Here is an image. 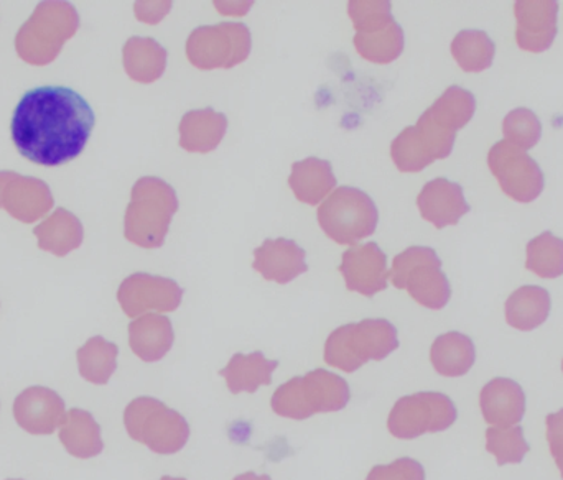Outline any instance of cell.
I'll return each mask as SVG.
<instances>
[{
	"instance_id": "cell-40",
	"label": "cell",
	"mask_w": 563,
	"mask_h": 480,
	"mask_svg": "<svg viewBox=\"0 0 563 480\" xmlns=\"http://www.w3.org/2000/svg\"><path fill=\"white\" fill-rule=\"evenodd\" d=\"M555 462H558V468H559V471H561L562 479H563V455L558 456V458H555Z\"/></svg>"
},
{
	"instance_id": "cell-13",
	"label": "cell",
	"mask_w": 563,
	"mask_h": 480,
	"mask_svg": "<svg viewBox=\"0 0 563 480\" xmlns=\"http://www.w3.org/2000/svg\"><path fill=\"white\" fill-rule=\"evenodd\" d=\"M488 167L501 190L518 203H532L545 188V177L534 158L503 141L493 145Z\"/></svg>"
},
{
	"instance_id": "cell-28",
	"label": "cell",
	"mask_w": 563,
	"mask_h": 480,
	"mask_svg": "<svg viewBox=\"0 0 563 480\" xmlns=\"http://www.w3.org/2000/svg\"><path fill=\"white\" fill-rule=\"evenodd\" d=\"M33 234L38 239V247L56 257H65L76 250L85 237L81 221L63 208L38 224Z\"/></svg>"
},
{
	"instance_id": "cell-25",
	"label": "cell",
	"mask_w": 563,
	"mask_h": 480,
	"mask_svg": "<svg viewBox=\"0 0 563 480\" xmlns=\"http://www.w3.org/2000/svg\"><path fill=\"white\" fill-rule=\"evenodd\" d=\"M59 439L69 455L91 459L102 453L101 426L86 410H69L59 426Z\"/></svg>"
},
{
	"instance_id": "cell-8",
	"label": "cell",
	"mask_w": 563,
	"mask_h": 480,
	"mask_svg": "<svg viewBox=\"0 0 563 480\" xmlns=\"http://www.w3.org/2000/svg\"><path fill=\"white\" fill-rule=\"evenodd\" d=\"M124 423L132 439L157 455H175L184 449L190 436V426L180 413L148 397L131 402L125 409Z\"/></svg>"
},
{
	"instance_id": "cell-36",
	"label": "cell",
	"mask_w": 563,
	"mask_h": 480,
	"mask_svg": "<svg viewBox=\"0 0 563 480\" xmlns=\"http://www.w3.org/2000/svg\"><path fill=\"white\" fill-rule=\"evenodd\" d=\"M503 134L506 142L521 148L531 150L542 137V124L531 109L518 108L509 112L503 122Z\"/></svg>"
},
{
	"instance_id": "cell-3",
	"label": "cell",
	"mask_w": 563,
	"mask_h": 480,
	"mask_svg": "<svg viewBox=\"0 0 563 480\" xmlns=\"http://www.w3.org/2000/svg\"><path fill=\"white\" fill-rule=\"evenodd\" d=\"M78 26V12L71 3L42 2L16 33V53L30 65H48Z\"/></svg>"
},
{
	"instance_id": "cell-2",
	"label": "cell",
	"mask_w": 563,
	"mask_h": 480,
	"mask_svg": "<svg viewBox=\"0 0 563 480\" xmlns=\"http://www.w3.org/2000/svg\"><path fill=\"white\" fill-rule=\"evenodd\" d=\"M177 211V193L167 181L141 178L132 188L131 203L125 211V239L142 248L162 247Z\"/></svg>"
},
{
	"instance_id": "cell-6",
	"label": "cell",
	"mask_w": 563,
	"mask_h": 480,
	"mask_svg": "<svg viewBox=\"0 0 563 480\" xmlns=\"http://www.w3.org/2000/svg\"><path fill=\"white\" fill-rule=\"evenodd\" d=\"M347 13L356 29L354 46L364 59L387 65L399 58L404 49V30L390 13V2L351 0Z\"/></svg>"
},
{
	"instance_id": "cell-12",
	"label": "cell",
	"mask_w": 563,
	"mask_h": 480,
	"mask_svg": "<svg viewBox=\"0 0 563 480\" xmlns=\"http://www.w3.org/2000/svg\"><path fill=\"white\" fill-rule=\"evenodd\" d=\"M459 418L452 399L439 392L404 397L389 416V429L396 438L413 439L426 433L445 432Z\"/></svg>"
},
{
	"instance_id": "cell-5",
	"label": "cell",
	"mask_w": 563,
	"mask_h": 480,
	"mask_svg": "<svg viewBox=\"0 0 563 480\" xmlns=\"http://www.w3.org/2000/svg\"><path fill=\"white\" fill-rule=\"evenodd\" d=\"M347 402L350 387L341 377L313 370L279 387L273 397V409L277 415L305 420L318 412L343 410Z\"/></svg>"
},
{
	"instance_id": "cell-11",
	"label": "cell",
	"mask_w": 563,
	"mask_h": 480,
	"mask_svg": "<svg viewBox=\"0 0 563 480\" xmlns=\"http://www.w3.org/2000/svg\"><path fill=\"white\" fill-rule=\"evenodd\" d=\"M456 132L437 124L423 112L413 127L404 129L390 145V157L402 174H419L452 154Z\"/></svg>"
},
{
	"instance_id": "cell-9",
	"label": "cell",
	"mask_w": 563,
	"mask_h": 480,
	"mask_svg": "<svg viewBox=\"0 0 563 480\" xmlns=\"http://www.w3.org/2000/svg\"><path fill=\"white\" fill-rule=\"evenodd\" d=\"M379 221L376 204L364 191L341 187L318 208V223L331 241L354 245L374 234Z\"/></svg>"
},
{
	"instance_id": "cell-18",
	"label": "cell",
	"mask_w": 563,
	"mask_h": 480,
	"mask_svg": "<svg viewBox=\"0 0 563 480\" xmlns=\"http://www.w3.org/2000/svg\"><path fill=\"white\" fill-rule=\"evenodd\" d=\"M65 415L62 397L46 387H30L13 402L16 425L30 435H52Z\"/></svg>"
},
{
	"instance_id": "cell-15",
	"label": "cell",
	"mask_w": 563,
	"mask_h": 480,
	"mask_svg": "<svg viewBox=\"0 0 563 480\" xmlns=\"http://www.w3.org/2000/svg\"><path fill=\"white\" fill-rule=\"evenodd\" d=\"M0 208L16 221L32 224L52 210V191L36 178L0 171Z\"/></svg>"
},
{
	"instance_id": "cell-7",
	"label": "cell",
	"mask_w": 563,
	"mask_h": 480,
	"mask_svg": "<svg viewBox=\"0 0 563 480\" xmlns=\"http://www.w3.org/2000/svg\"><path fill=\"white\" fill-rule=\"evenodd\" d=\"M394 287L409 291L410 297L430 310H442L452 298L442 260L433 248L410 247L397 255L389 270Z\"/></svg>"
},
{
	"instance_id": "cell-23",
	"label": "cell",
	"mask_w": 563,
	"mask_h": 480,
	"mask_svg": "<svg viewBox=\"0 0 563 480\" xmlns=\"http://www.w3.org/2000/svg\"><path fill=\"white\" fill-rule=\"evenodd\" d=\"M174 327L164 314H145L129 324V344L139 359L157 362L174 346Z\"/></svg>"
},
{
	"instance_id": "cell-43",
	"label": "cell",
	"mask_w": 563,
	"mask_h": 480,
	"mask_svg": "<svg viewBox=\"0 0 563 480\" xmlns=\"http://www.w3.org/2000/svg\"><path fill=\"white\" fill-rule=\"evenodd\" d=\"M562 369H563V362H562Z\"/></svg>"
},
{
	"instance_id": "cell-30",
	"label": "cell",
	"mask_w": 563,
	"mask_h": 480,
	"mask_svg": "<svg viewBox=\"0 0 563 480\" xmlns=\"http://www.w3.org/2000/svg\"><path fill=\"white\" fill-rule=\"evenodd\" d=\"M430 360L440 376H466L475 366V344L465 334L452 331V333L437 337L432 349H430Z\"/></svg>"
},
{
	"instance_id": "cell-38",
	"label": "cell",
	"mask_w": 563,
	"mask_h": 480,
	"mask_svg": "<svg viewBox=\"0 0 563 480\" xmlns=\"http://www.w3.org/2000/svg\"><path fill=\"white\" fill-rule=\"evenodd\" d=\"M548 423V442L554 458L563 455V409L552 413L545 420Z\"/></svg>"
},
{
	"instance_id": "cell-29",
	"label": "cell",
	"mask_w": 563,
	"mask_h": 480,
	"mask_svg": "<svg viewBox=\"0 0 563 480\" xmlns=\"http://www.w3.org/2000/svg\"><path fill=\"white\" fill-rule=\"evenodd\" d=\"M279 367L277 360H267L263 353L250 356L234 354L227 369L220 370V376L227 379L231 393H254L261 386L273 382V372Z\"/></svg>"
},
{
	"instance_id": "cell-22",
	"label": "cell",
	"mask_w": 563,
	"mask_h": 480,
	"mask_svg": "<svg viewBox=\"0 0 563 480\" xmlns=\"http://www.w3.org/2000/svg\"><path fill=\"white\" fill-rule=\"evenodd\" d=\"M227 131V115L214 109L187 112L180 122V147L190 154H210L223 142Z\"/></svg>"
},
{
	"instance_id": "cell-37",
	"label": "cell",
	"mask_w": 563,
	"mask_h": 480,
	"mask_svg": "<svg viewBox=\"0 0 563 480\" xmlns=\"http://www.w3.org/2000/svg\"><path fill=\"white\" fill-rule=\"evenodd\" d=\"M367 480H426V471L420 462L402 458L390 466H377Z\"/></svg>"
},
{
	"instance_id": "cell-27",
	"label": "cell",
	"mask_w": 563,
	"mask_h": 480,
	"mask_svg": "<svg viewBox=\"0 0 563 480\" xmlns=\"http://www.w3.org/2000/svg\"><path fill=\"white\" fill-rule=\"evenodd\" d=\"M551 308V293L545 288L521 287L506 301V321L516 330L534 331L548 321Z\"/></svg>"
},
{
	"instance_id": "cell-41",
	"label": "cell",
	"mask_w": 563,
	"mask_h": 480,
	"mask_svg": "<svg viewBox=\"0 0 563 480\" xmlns=\"http://www.w3.org/2000/svg\"><path fill=\"white\" fill-rule=\"evenodd\" d=\"M162 480H185V479L164 478Z\"/></svg>"
},
{
	"instance_id": "cell-39",
	"label": "cell",
	"mask_w": 563,
	"mask_h": 480,
	"mask_svg": "<svg viewBox=\"0 0 563 480\" xmlns=\"http://www.w3.org/2000/svg\"><path fill=\"white\" fill-rule=\"evenodd\" d=\"M234 480H273L269 476H256L253 472H247V475L238 476Z\"/></svg>"
},
{
	"instance_id": "cell-16",
	"label": "cell",
	"mask_w": 563,
	"mask_h": 480,
	"mask_svg": "<svg viewBox=\"0 0 563 480\" xmlns=\"http://www.w3.org/2000/svg\"><path fill=\"white\" fill-rule=\"evenodd\" d=\"M518 30L516 40L525 52H548L558 36L559 2L555 0H519L515 5Z\"/></svg>"
},
{
	"instance_id": "cell-20",
	"label": "cell",
	"mask_w": 563,
	"mask_h": 480,
	"mask_svg": "<svg viewBox=\"0 0 563 480\" xmlns=\"http://www.w3.org/2000/svg\"><path fill=\"white\" fill-rule=\"evenodd\" d=\"M479 405L486 423L496 428H511L525 418L526 393L515 380L499 377L483 387Z\"/></svg>"
},
{
	"instance_id": "cell-14",
	"label": "cell",
	"mask_w": 563,
	"mask_h": 480,
	"mask_svg": "<svg viewBox=\"0 0 563 480\" xmlns=\"http://www.w3.org/2000/svg\"><path fill=\"white\" fill-rule=\"evenodd\" d=\"M184 288L170 278L148 274H134L122 281L118 300L129 317H137L147 311H175L180 306Z\"/></svg>"
},
{
	"instance_id": "cell-32",
	"label": "cell",
	"mask_w": 563,
	"mask_h": 480,
	"mask_svg": "<svg viewBox=\"0 0 563 480\" xmlns=\"http://www.w3.org/2000/svg\"><path fill=\"white\" fill-rule=\"evenodd\" d=\"M453 58L466 72H482L492 68L496 45L483 30H462L452 43Z\"/></svg>"
},
{
	"instance_id": "cell-33",
	"label": "cell",
	"mask_w": 563,
	"mask_h": 480,
	"mask_svg": "<svg viewBox=\"0 0 563 480\" xmlns=\"http://www.w3.org/2000/svg\"><path fill=\"white\" fill-rule=\"evenodd\" d=\"M426 112L437 124L449 129V131L459 132L475 115L476 99L466 89L460 88V86H452Z\"/></svg>"
},
{
	"instance_id": "cell-42",
	"label": "cell",
	"mask_w": 563,
	"mask_h": 480,
	"mask_svg": "<svg viewBox=\"0 0 563 480\" xmlns=\"http://www.w3.org/2000/svg\"><path fill=\"white\" fill-rule=\"evenodd\" d=\"M7 480H22V479H7Z\"/></svg>"
},
{
	"instance_id": "cell-19",
	"label": "cell",
	"mask_w": 563,
	"mask_h": 480,
	"mask_svg": "<svg viewBox=\"0 0 563 480\" xmlns=\"http://www.w3.org/2000/svg\"><path fill=\"white\" fill-rule=\"evenodd\" d=\"M417 206L423 220L429 221L437 230L456 226L472 210L466 203L463 188L446 178L429 181L417 198Z\"/></svg>"
},
{
	"instance_id": "cell-31",
	"label": "cell",
	"mask_w": 563,
	"mask_h": 480,
	"mask_svg": "<svg viewBox=\"0 0 563 480\" xmlns=\"http://www.w3.org/2000/svg\"><path fill=\"white\" fill-rule=\"evenodd\" d=\"M118 354L114 343L101 336L91 337L76 354L82 379L95 386H106L118 369Z\"/></svg>"
},
{
	"instance_id": "cell-26",
	"label": "cell",
	"mask_w": 563,
	"mask_h": 480,
	"mask_svg": "<svg viewBox=\"0 0 563 480\" xmlns=\"http://www.w3.org/2000/svg\"><path fill=\"white\" fill-rule=\"evenodd\" d=\"M122 56L129 78L144 85L161 79L167 68V49L154 38L132 36L125 43Z\"/></svg>"
},
{
	"instance_id": "cell-4",
	"label": "cell",
	"mask_w": 563,
	"mask_h": 480,
	"mask_svg": "<svg viewBox=\"0 0 563 480\" xmlns=\"http://www.w3.org/2000/svg\"><path fill=\"white\" fill-rule=\"evenodd\" d=\"M399 347L397 330L386 320H364L338 327L324 346V362L354 372L367 360H383Z\"/></svg>"
},
{
	"instance_id": "cell-34",
	"label": "cell",
	"mask_w": 563,
	"mask_h": 480,
	"mask_svg": "<svg viewBox=\"0 0 563 480\" xmlns=\"http://www.w3.org/2000/svg\"><path fill=\"white\" fill-rule=\"evenodd\" d=\"M526 268L534 271L538 277L559 278L563 275V239L552 233L534 237L528 244Z\"/></svg>"
},
{
	"instance_id": "cell-1",
	"label": "cell",
	"mask_w": 563,
	"mask_h": 480,
	"mask_svg": "<svg viewBox=\"0 0 563 480\" xmlns=\"http://www.w3.org/2000/svg\"><path fill=\"white\" fill-rule=\"evenodd\" d=\"M95 124V111L81 94L63 86H43L22 96L10 135L23 158L55 168L82 154Z\"/></svg>"
},
{
	"instance_id": "cell-10",
	"label": "cell",
	"mask_w": 563,
	"mask_h": 480,
	"mask_svg": "<svg viewBox=\"0 0 563 480\" xmlns=\"http://www.w3.org/2000/svg\"><path fill=\"white\" fill-rule=\"evenodd\" d=\"M253 48L244 23L198 26L187 40V56L198 69H230L246 62Z\"/></svg>"
},
{
	"instance_id": "cell-17",
	"label": "cell",
	"mask_w": 563,
	"mask_h": 480,
	"mask_svg": "<svg viewBox=\"0 0 563 480\" xmlns=\"http://www.w3.org/2000/svg\"><path fill=\"white\" fill-rule=\"evenodd\" d=\"M340 271L346 280L347 290L364 297H374L387 288V257L376 242L347 248Z\"/></svg>"
},
{
	"instance_id": "cell-24",
	"label": "cell",
	"mask_w": 563,
	"mask_h": 480,
	"mask_svg": "<svg viewBox=\"0 0 563 480\" xmlns=\"http://www.w3.org/2000/svg\"><path fill=\"white\" fill-rule=\"evenodd\" d=\"M288 185L298 201L317 206L334 190L336 177L330 161L310 157L294 164Z\"/></svg>"
},
{
	"instance_id": "cell-35",
	"label": "cell",
	"mask_w": 563,
	"mask_h": 480,
	"mask_svg": "<svg viewBox=\"0 0 563 480\" xmlns=\"http://www.w3.org/2000/svg\"><path fill=\"white\" fill-rule=\"evenodd\" d=\"M486 449L495 456L499 466L521 465L528 455V439L521 426L486 429Z\"/></svg>"
},
{
	"instance_id": "cell-21",
	"label": "cell",
	"mask_w": 563,
	"mask_h": 480,
	"mask_svg": "<svg viewBox=\"0 0 563 480\" xmlns=\"http://www.w3.org/2000/svg\"><path fill=\"white\" fill-rule=\"evenodd\" d=\"M254 268L266 280L280 284L290 283L308 270L307 252L288 239H267L254 252Z\"/></svg>"
}]
</instances>
